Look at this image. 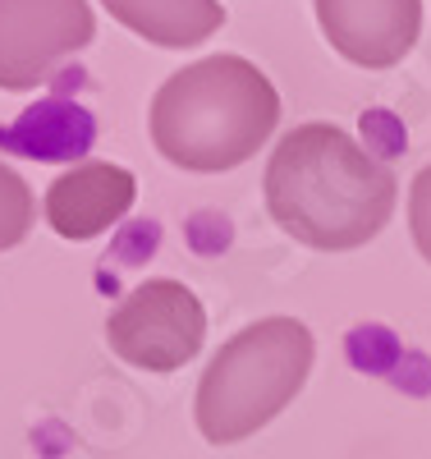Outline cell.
I'll list each match as a JSON object with an SVG mask.
<instances>
[{
    "instance_id": "cell-8",
    "label": "cell",
    "mask_w": 431,
    "mask_h": 459,
    "mask_svg": "<svg viewBox=\"0 0 431 459\" xmlns=\"http://www.w3.org/2000/svg\"><path fill=\"white\" fill-rule=\"evenodd\" d=\"M115 14V23H125L129 32H138L151 47H198L225 23V5L220 0H101Z\"/></svg>"
},
{
    "instance_id": "cell-6",
    "label": "cell",
    "mask_w": 431,
    "mask_h": 459,
    "mask_svg": "<svg viewBox=\"0 0 431 459\" xmlns=\"http://www.w3.org/2000/svg\"><path fill=\"white\" fill-rule=\"evenodd\" d=\"M322 37L358 69L400 65L422 37V0H312Z\"/></svg>"
},
{
    "instance_id": "cell-7",
    "label": "cell",
    "mask_w": 431,
    "mask_h": 459,
    "mask_svg": "<svg viewBox=\"0 0 431 459\" xmlns=\"http://www.w3.org/2000/svg\"><path fill=\"white\" fill-rule=\"evenodd\" d=\"M138 203V175L115 161H78L47 188V225L60 239H97Z\"/></svg>"
},
{
    "instance_id": "cell-4",
    "label": "cell",
    "mask_w": 431,
    "mask_h": 459,
    "mask_svg": "<svg viewBox=\"0 0 431 459\" xmlns=\"http://www.w3.org/2000/svg\"><path fill=\"white\" fill-rule=\"evenodd\" d=\"M207 340V308L184 281L156 276L134 285L106 317V344L138 372H179Z\"/></svg>"
},
{
    "instance_id": "cell-1",
    "label": "cell",
    "mask_w": 431,
    "mask_h": 459,
    "mask_svg": "<svg viewBox=\"0 0 431 459\" xmlns=\"http://www.w3.org/2000/svg\"><path fill=\"white\" fill-rule=\"evenodd\" d=\"M395 194L400 184L390 166L349 129L326 120L289 129L271 152L262 179L271 221L317 253L372 244L395 212Z\"/></svg>"
},
{
    "instance_id": "cell-9",
    "label": "cell",
    "mask_w": 431,
    "mask_h": 459,
    "mask_svg": "<svg viewBox=\"0 0 431 459\" xmlns=\"http://www.w3.org/2000/svg\"><path fill=\"white\" fill-rule=\"evenodd\" d=\"M32 230V188L23 184L19 170L0 161V253L28 239Z\"/></svg>"
},
{
    "instance_id": "cell-3",
    "label": "cell",
    "mask_w": 431,
    "mask_h": 459,
    "mask_svg": "<svg viewBox=\"0 0 431 459\" xmlns=\"http://www.w3.org/2000/svg\"><path fill=\"white\" fill-rule=\"evenodd\" d=\"M312 359H317V340L298 317H262L234 331L211 354L193 400L203 441L239 446L276 423L307 386Z\"/></svg>"
},
{
    "instance_id": "cell-10",
    "label": "cell",
    "mask_w": 431,
    "mask_h": 459,
    "mask_svg": "<svg viewBox=\"0 0 431 459\" xmlns=\"http://www.w3.org/2000/svg\"><path fill=\"white\" fill-rule=\"evenodd\" d=\"M409 235H413V248L431 262V166H422L409 188Z\"/></svg>"
},
{
    "instance_id": "cell-2",
    "label": "cell",
    "mask_w": 431,
    "mask_h": 459,
    "mask_svg": "<svg viewBox=\"0 0 431 459\" xmlns=\"http://www.w3.org/2000/svg\"><path fill=\"white\" fill-rule=\"evenodd\" d=\"M280 125V92L244 56H203L156 88L147 134L156 152L198 175L253 161Z\"/></svg>"
},
{
    "instance_id": "cell-5",
    "label": "cell",
    "mask_w": 431,
    "mask_h": 459,
    "mask_svg": "<svg viewBox=\"0 0 431 459\" xmlns=\"http://www.w3.org/2000/svg\"><path fill=\"white\" fill-rule=\"evenodd\" d=\"M97 14L88 0H0V88L28 92L56 65L88 51Z\"/></svg>"
}]
</instances>
